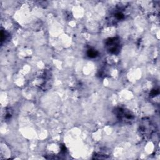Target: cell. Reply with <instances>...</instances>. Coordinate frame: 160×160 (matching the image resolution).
<instances>
[{
  "instance_id": "7a4b0ae2",
  "label": "cell",
  "mask_w": 160,
  "mask_h": 160,
  "mask_svg": "<svg viewBox=\"0 0 160 160\" xmlns=\"http://www.w3.org/2000/svg\"><path fill=\"white\" fill-rule=\"evenodd\" d=\"M114 114L117 118L123 122H129L132 121L134 118L130 111L122 108H116L114 111Z\"/></svg>"
},
{
  "instance_id": "3957f363",
  "label": "cell",
  "mask_w": 160,
  "mask_h": 160,
  "mask_svg": "<svg viewBox=\"0 0 160 160\" xmlns=\"http://www.w3.org/2000/svg\"><path fill=\"white\" fill-rule=\"evenodd\" d=\"M105 46L107 51L111 54H117L119 51L120 42L117 38H111L106 40Z\"/></svg>"
},
{
  "instance_id": "6da1fadb",
  "label": "cell",
  "mask_w": 160,
  "mask_h": 160,
  "mask_svg": "<svg viewBox=\"0 0 160 160\" xmlns=\"http://www.w3.org/2000/svg\"><path fill=\"white\" fill-rule=\"evenodd\" d=\"M156 124L153 123L150 119L144 118L139 125V131L145 138L151 136L156 131Z\"/></svg>"
},
{
  "instance_id": "277c9868",
  "label": "cell",
  "mask_w": 160,
  "mask_h": 160,
  "mask_svg": "<svg viewBox=\"0 0 160 160\" xmlns=\"http://www.w3.org/2000/svg\"><path fill=\"white\" fill-rule=\"evenodd\" d=\"M87 54H88V56L89 58H96V57L98 55V52L97 51L94 50V49H88V50Z\"/></svg>"
}]
</instances>
